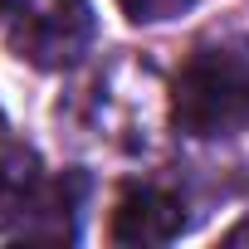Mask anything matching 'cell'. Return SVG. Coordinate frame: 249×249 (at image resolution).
I'll return each mask as SVG.
<instances>
[{
    "label": "cell",
    "mask_w": 249,
    "mask_h": 249,
    "mask_svg": "<svg viewBox=\"0 0 249 249\" xmlns=\"http://www.w3.org/2000/svg\"><path fill=\"white\" fill-rule=\"evenodd\" d=\"M171 122L186 137H234L249 127V54L234 44H200L171 83Z\"/></svg>",
    "instance_id": "1"
},
{
    "label": "cell",
    "mask_w": 249,
    "mask_h": 249,
    "mask_svg": "<svg viewBox=\"0 0 249 249\" xmlns=\"http://www.w3.org/2000/svg\"><path fill=\"white\" fill-rule=\"evenodd\" d=\"M98 39L88 0H15L10 49L35 69H73Z\"/></svg>",
    "instance_id": "2"
},
{
    "label": "cell",
    "mask_w": 249,
    "mask_h": 249,
    "mask_svg": "<svg viewBox=\"0 0 249 249\" xmlns=\"http://www.w3.org/2000/svg\"><path fill=\"white\" fill-rule=\"evenodd\" d=\"M186 230V200L166 186H127L112 205V220H107V239L112 244H171L176 234Z\"/></svg>",
    "instance_id": "3"
},
{
    "label": "cell",
    "mask_w": 249,
    "mask_h": 249,
    "mask_svg": "<svg viewBox=\"0 0 249 249\" xmlns=\"http://www.w3.org/2000/svg\"><path fill=\"white\" fill-rule=\"evenodd\" d=\"M83 191L88 181L78 171H64L59 181H44L35 205L25 210V220L10 230V239H78V210H83Z\"/></svg>",
    "instance_id": "4"
},
{
    "label": "cell",
    "mask_w": 249,
    "mask_h": 249,
    "mask_svg": "<svg viewBox=\"0 0 249 249\" xmlns=\"http://www.w3.org/2000/svg\"><path fill=\"white\" fill-rule=\"evenodd\" d=\"M44 176H39V157L20 142H0V234H10L25 210L35 205Z\"/></svg>",
    "instance_id": "5"
},
{
    "label": "cell",
    "mask_w": 249,
    "mask_h": 249,
    "mask_svg": "<svg viewBox=\"0 0 249 249\" xmlns=\"http://www.w3.org/2000/svg\"><path fill=\"white\" fill-rule=\"evenodd\" d=\"M117 5H122V15H127L132 25H161V20L186 15L196 0H117Z\"/></svg>",
    "instance_id": "6"
},
{
    "label": "cell",
    "mask_w": 249,
    "mask_h": 249,
    "mask_svg": "<svg viewBox=\"0 0 249 249\" xmlns=\"http://www.w3.org/2000/svg\"><path fill=\"white\" fill-rule=\"evenodd\" d=\"M225 244H249V215H244L234 230H225Z\"/></svg>",
    "instance_id": "7"
},
{
    "label": "cell",
    "mask_w": 249,
    "mask_h": 249,
    "mask_svg": "<svg viewBox=\"0 0 249 249\" xmlns=\"http://www.w3.org/2000/svg\"><path fill=\"white\" fill-rule=\"evenodd\" d=\"M5 15H10V0H0V20H5Z\"/></svg>",
    "instance_id": "8"
},
{
    "label": "cell",
    "mask_w": 249,
    "mask_h": 249,
    "mask_svg": "<svg viewBox=\"0 0 249 249\" xmlns=\"http://www.w3.org/2000/svg\"><path fill=\"white\" fill-rule=\"evenodd\" d=\"M0 142H5V112H0Z\"/></svg>",
    "instance_id": "9"
}]
</instances>
